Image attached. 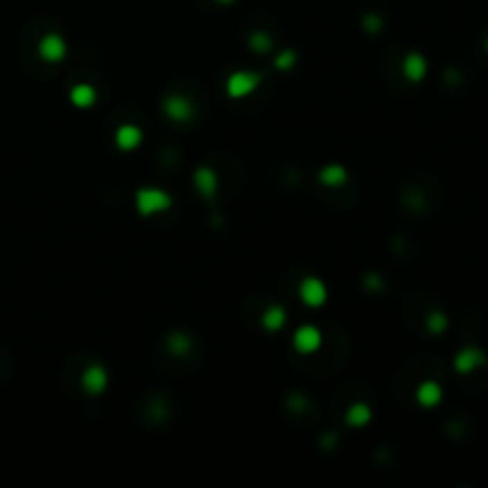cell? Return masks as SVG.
Masks as SVG:
<instances>
[{"label": "cell", "mask_w": 488, "mask_h": 488, "mask_svg": "<svg viewBox=\"0 0 488 488\" xmlns=\"http://www.w3.org/2000/svg\"><path fill=\"white\" fill-rule=\"evenodd\" d=\"M136 208L141 214L151 217V214L165 212V210L171 208V196L162 188H141L136 193Z\"/></svg>", "instance_id": "obj_1"}, {"label": "cell", "mask_w": 488, "mask_h": 488, "mask_svg": "<svg viewBox=\"0 0 488 488\" xmlns=\"http://www.w3.org/2000/svg\"><path fill=\"white\" fill-rule=\"evenodd\" d=\"M260 81H262V76L255 74V71H234L226 79V93L231 98H246L260 86Z\"/></svg>", "instance_id": "obj_2"}, {"label": "cell", "mask_w": 488, "mask_h": 488, "mask_svg": "<svg viewBox=\"0 0 488 488\" xmlns=\"http://www.w3.org/2000/svg\"><path fill=\"white\" fill-rule=\"evenodd\" d=\"M298 293H301V301L305 305H310V308H319V305L326 303V286H324V281L317 279V276H308V279H303Z\"/></svg>", "instance_id": "obj_3"}, {"label": "cell", "mask_w": 488, "mask_h": 488, "mask_svg": "<svg viewBox=\"0 0 488 488\" xmlns=\"http://www.w3.org/2000/svg\"><path fill=\"white\" fill-rule=\"evenodd\" d=\"M293 346H296V351L303 353V355L314 353V351H317V348L321 346V334H319V329H317V326H312V324L301 326V329L296 331V336H293Z\"/></svg>", "instance_id": "obj_4"}, {"label": "cell", "mask_w": 488, "mask_h": 488, "mask_svg": "<svg viewBox=\"0 0 488 488\" xmlns=\"http://www.w3.org/2000/svg\"><path fill=\"white\" fill-rule=\"evenodd\" d=\"M38 55L43 60H48V62H60L67 55V43H65V38L60 34H48L41 41V46H38Z\"/></svg>", "instance_id": "obj_5"}, {"label": "cell", "mask_w": 488, "mask_h": 488, "mask_svg": "<svg viewBox=\"0 0 488 488\" xmlns=\"http://www.w3.org/2000/svg\"><path fill=\"white\" fill-rule=\"evenodd\" d=\"M81 384H84L86 393L91 396H101V393L108 388V371H105L103 364H91L84 376H81Z\"/></svg>", "instance_id": "obj_6"}, {"label": "cell", "mask_w": 488, "mask_h": 488, "mask_svg": "<svg viewBox=\"0 0 488 488\" xmlns=\"http://www.w3.org/2000/svg\"><path fill=\"white\" fill-rule=\"evenodd\" d=\"M165 115L174 121H188L193 119V105L184 96H167L165 98Z\"/></svg>", "instance_id": "obj_7"}, {"label": "cell", "mask_w": 488, "mask_h": 488, "mask_svg": "<svg viewBox=\"0 0 488 488\" xmlns=\"http://www.w3.org/2000/svg\"><path fill=\"white\" fill-rule=\"evenodd\" d=\"M486 362L484 353L479 351V348H462L457 355H455V369L460 371V374H471L476 367H481V364Z\"/></svg>", "instance_id": "obj_8"}, {"label": "cell", "mask_w": 488, "mask_h": 488, "mask_svg": "<svg viewBox=\"0 0 488 488\" xmlns=\"http://www.w3.org/2000/svg\"><path fill=\"white\" fill-rule=\"evenodd\" d=\"M143 141V131L136 124H121L115 134V143L119 146V151H136Z\"/></svg>", "instance_id": "obj_9"}, {"label": "cell", "mask_w": 488, "mask_h": 488, "mask_svg": "<svg viewBox=\"0 0 488 488\" xmlns=\"http://www.w3.org/2000/svg\"><path fill=\"white\" fill-rule=\"evenodd\" d=\"M193 181H196V188H198V193H201L203 198H212L214 193H217V174H214L210 167L196 169Z\"/></svg>", "instance_id": "obj_10"}, {"label": "cell", "mask_w": 488, "mask_h": 488, "mask_svg": "<svg viewBox=\"0 0 488 488\" xmlns=\"http://www.w3.org/2000/svg\"><path fill=\"white\" fill-rule=\"evenodd\" d=\"M403 71H405V76L412 81V84H417V81L424 79V74H426V60H424V55L410 53L407 58H405V62H403Z\"/></svg>", "instance_id": "obj_11"}, {"label": "cell", "mask_w": 488, "mask_h": 488, "mask_svg": "<svg viewBox=\"0 0 488 488\" xmlns=\"http://www.w3.org/2000/svg\"><path fill=\"white\" fill-rule=\"evenodd\" d=\"M443 398V388L436 384V381H424V384H419L417 388V401L419 405H424V407H434V405L441 403Z\"/></svg>", "instance_id": "obj_12"}, {"label": "cell", "mask_w": 488, "mask_h": 488, "mask_svg": "<svg viewBox=\"0 0 488 488\" xmlns=\"http://www.w3.org/2000/svg\"><path fill=\"white\" fill-rule=\"evenodd\" d=\"M346 179H348V171L343 165H326V167L319 171V181L324 186H331V188L346 184Z\"/></svg>", "instance_id": "obj_13"}, {"label": "cell", "mask_w": 488, "mask_h": 488, "mask_svg": "<svg viewBox=\"0 0 488 488\" xmlns=\"http://www.w3.org/2000/svg\"><path fill=\"white\" fill-rule=\"evenodd\" d=\"M69 101L76 105V108H91L96 103V88L88 84H76L69 91Z\"/></svg>", "instance_id": "obj_14"}, {"label": "cell", "mask_w": 488, "mask_h": 488, "mask_svg": "<svg viewBox=\"0 0 488 488\" xmlns=\"http://www.w3.org/2000/svg\"><path fill=\"white\" fill-rule=\"evenodd\" d=\"M284 324H286V310L279 308V305H271V308H267V312L262 314V326L267 331H279Z\"/></svg>", "instance_id": "obj_15"}, {"label": "cell", "mask_w": 488, "mask_h": 488, "mask_svg": "<svg viewBox=\"0 0 488 488\" xmlns=\"http://www.w3.org/2000/svg\"><path fill=\"white\" fill-rule=\"evenodd\" d=\"M346 419L351 426H364L371 419V407L364 403H355V405H351V410H348Z\"/></svg>", "instance_id": "obj_16"}, {"label": "cell", "mask_w": 488, "mask_h": 488, "mask_svg": "<svg viewBox=\"0 0 488 488\" xmlns=\"http://www.w3.org/2000/svg\"><path fill=\"white\" fill-rule=\"evenodd\" d=\"M446 326H448V317H446V312H441V310H434V312H429L426 314V331L429 334H443L446 331Z\"/></svg>", "instance_id": "obj_17"}, {"label": "cell", "mask_w": 488, "mask_h": 488, "mask_svg": "<svg viewBox=\"0 0 488 488\" xmlns=\"http://www.w3.org/2000/svg\"><path fill=\"white\" fill-rule=\"evenodd\" d=\"M251 48L255 53H267L271 51V38L264 31H255V34H251Z\"/></svg>", "instance_id": "obj_18"}, {"label": "cell", "mask_w": 488, "mask_h": 488, "mask_svg": "<svg viewBox=\"0 0 488 488\" xmlns=\"http://www.w3.org/2000/svg\"><path fill=\"white\" fill-rule=\"evenodd\" d=\"M169 348L174 351L176 355H184L188 348H191V338L184 336V334H171L169 336Z\"/></svg>", "instance_id": "obj_19"}, {"label": "cell", "mask_w": 488, "mask_h": 488, "mask_svg": "<svg viewBox=\"0 0 488 488\" xmlns=\"http://www.w3.org/2000/svg\"><path fill=\"white\" fill-rule=\"evenodd\" d=\"M293 65H296V51H291V48H288V51H281V55L276 58V67L288 71Z\"/></svg>", "instance_id": "obj_20"}, {"label": "cell", "mask_w": 488, "mask_h": 488, "mask_svg": "<svg viewBox=\"0 0 488 488\" xmlns=\"http://www.w3.org/2000/svg\"><path fill=\"white\" fill-rule=\"evenodd\" d=\"M364 26H367V31H371V34H374V31H379L381 22H379V17H374V15H369V17L364 19Z\"/></svg>", "instance_id": "obj_21"}, {"label": "cell", "mask_w": 488, "mask_h": 488, "mask_svg": "<svg viewBox=\"0 0 488 488\" xmlns=\"http://www.w3.org/2000/svg\"><path fill=\"white\" fill-rule=\"evenodd\" d=\"M217 3H224V5H229V3H234V0H217Z\"/></svg>", "instance_id": "obj_22"}, {"label": "cell", "mask_w": 488, "mask_h": 488, "mask_svg": "<svg viewBox=\"0 0 488 488\" xmlns=\"http://www.w3.org/2000/svg\"><path fill=\"white\" fill-rule=\"evenodd\" d=\"M484 48H486V53H488V36H486V41H484Z\"/></svg>", "instance_id": "obj_23"}]
</instances>
